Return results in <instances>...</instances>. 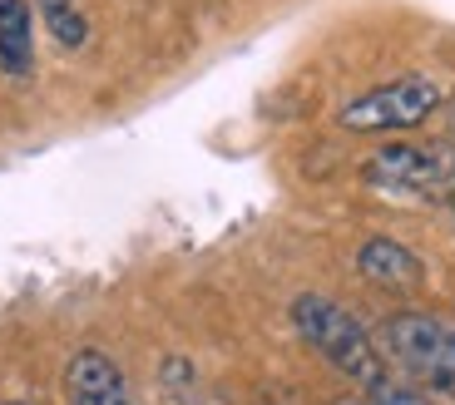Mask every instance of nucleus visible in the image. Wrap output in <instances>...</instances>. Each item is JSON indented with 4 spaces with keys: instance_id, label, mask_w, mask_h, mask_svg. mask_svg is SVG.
I'll return each mask as SVG.
<instances>
[{
    "instance_id": "obj_7",
    "label": "nucleus",
    "mask_w": 455,
    "mask_h": 405,
    "mask_svg": "<svg viewBox=\"0 0 455 405\" xmlns=\"http://www.w3.org/2000/svg\"><path fill=\"white\" fill-rule=\"evenodd\" d=\"M0 69L15 79L35 69V25L25 0H0Z\"/></svg>"
},
{
    "instance_id": "obj_11",
    "label": "nucleus",
    "mask_w": 455,
    "mask_h": 405,
    "mask_svg": "<svg viewBox=\"0 0 455 405\" xmlns=\"http://www.w3.org/2000/svg\"><path fill=\"white\" fill-rule=\"evenodd\" d=\"M451 213H455V188H451Z\"/></svg>"
},
{
    "instance_id": "obj_13",
    "label": "nucleus",
    "mask_w": 455,
    "mask_h": 405,
    "mask_svg": "<svg viewBox=\"0 0 455 405\" xmlns=\"http://www.w3.org/2000/svg\"><path fill=\"white\" fill-rule=\"evenodd\" d=\"M204 405H228V401H204Z\"/></svg>"
},
{
    "instance_id": "obj_10",
    "label": "nucleus",
    "mask_w": 455,
    "mask_h": 405,
    "mask_svg": "<svg viewBox=\"0 0 455 405\" xmlns=\"http://www.w3.org/2000/svg\"><path fill=\"white\" fill-rule=\"evenodd\" d=\"M337 405H366V401H337Z\"/></svg>"
},
{
    "instance_id": "obj_4",
    "label": "nucleus",
    "mask_w": 455,
    "mask_h": 405,
    "mask_svg": "<svg viewBox=\"0 0 455 405\" xmlns=\"http://www.w3.org/2000/svg\"><path fill=\"white\" fill-rule=\"evenodd\" d=\"M441 104V84L426 75L391 79L381 90H366L362 99H352L341 109V129L347 134H391V129H416L426 124Z\"/></svg>"
},
{
    "instance_id": "obj_5",
    "label": "nucleus",
    "mask_w": 455,
    "mask_h": 405,
    "mask_svg": "<svg viewBox=\"0 0 455 405\" xmlns=\"http://www.w3.org/2000/svg\"><path fill=\"white\" fill-rule=\"evenodd\" d=\"M65 395H69V405H134L124 371L114 366V356H104V351H94V346L69 356Z\"/></svg>"
},
{
    "instance_id": "obj_1",
    "label": "nucleus",
    "mask_w": 455,
    "mask_h": 405,
    "mask_svg": "<svg viewBox=\"0 0 455 405\" xmlns=\"http://www.w3.org/2000/svg\"><path fill=\"white\" fill-rule=\"evenodd\" d=\"M292 327H297V337L307 341L327 366H337L347 381L366 385V391H381V385L391 381V366H387V356H381V346H376L371 331H366L341 302H331V297H322V292H302L292 302Z\"/></svg>"
},
{
    "instance_id": "obj_9",
    "label": "nucleus",
    "mask_w": 455,
    "mask_h": 405,
    "mask_svg": "<svg viewBox=\"0 0 455 405\" xmlns=\"http://www.w3.org/2000/svg\"><path fill=\"white\" fill-rule=\"evenodd\" d=\"M376 395V405H426L421 401V395H416V391H406V385H381V391H371Z\"/></svg>"
},
{
    "instance_id": "obj_8",
    "label": "nucleus",
    "mask_w": 455,
    "mask_h": 405,
    "mask_svg": "<svg viewBox=\"0 0 455 405\" xmlns=\"http://www.w3.org/2000/svg\"><path fill=\"white\" fill-rule=\"evenodd\" d=\"M40 11H45L50 35H55L65 50H80L84 40H90V20H84V11L75 0H40Z\"/></svg>"
},
{
    "instance_id": "obj_6",
    "label": "nucleus",
    "mask_w": 455,
    "mask_h": 405,
    "mask_svg": "<svg viewBox=\"0 0 455 405\" xmlns=\"http://www.w3.org/2000/svg\"><path fill=\"white\" fill-rule=\"evenodd\" d=\"M356 272L376 287H387V292H416L426 282V267L421 258L396 242V237H366L362 248H356Z\"/></svg>"
},
{
    "instance_id": "obj_2",
    "label": "nucleus",
    "mask_w": 455,
    "mask_h": 405,
    "mask_svg": "<svg viewBox=\"0 0 455 405\" xmlns=\"http://www.w3.org/2000/svg\"><path fill=\"white\" fill-rule=\"evenodd\" d=\"M381 341H387V356L411 381L455 401V322L435 312H396L381 331Z\"/></svg>"
},
{
    "instance_id": "obj_3",
    "label": "nucleus",
    "mask_w": 455,
    "mask_h": 405,
    "mask_svg": "<svg viewBox=\"0 0 455 405\" xmlns=\"http://www.w3.org/2000/svg\"><path fill=\"white\" fill-rule=\"evenodd\" d=\"M366 183L401 198H451L455 144H387L362 163Z\"/></svg>"
},
{
    "instance_id": "obj_12",
    "label": "nucleus",
    "mask_w": 455,
    "mask_h": 405,
    "mask_svg": "<svg viewBox=\"0 0 455 405\" xmlns=\"http://www.w3.org/2000/svg\"><path fill=\"white\" fill-rule=\"evenodd\" d=\"M5 405H30V401H5Z\"/></svg>"
}]
</instances>
